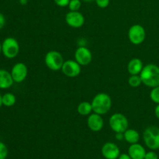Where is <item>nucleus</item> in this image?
<instances>
[{
  "label": "nucleus",
  "mask_w": 159,
  "mask_h": 159,
  "mask_svg": "<svg viewBox=\"0 0 159 159\" xmlns=\"http://www.w3.org/2000/svg\"><path fill=\"white\" fill-rule=\"evenodd\" d=\"M142 84L150 88L159 85V67L155 64H148L144 66L140 73Z\"/></svg>",
  "instance_id": "nucleus-1"
},
{
  "label": "nucleus",
  "mask_w": 159,
  "mask_h": 159,
  "mask_svg": "<svg viewBox=\"0 0 159 159\" xmlns=\"http://www.w3.org/2000/svg\"><path fill=\"white\" fill-rule=\"evenodd\" d=\"M91 103L93 113L104 115L111 110L112 99L110 95L105 93H99L93 97Z\"/></svg>",
  "instance_id": "nucleus-2"
},
{
  "label": "nucleus",
  "mask_w": 159,
  "mask_h": 159,
  "mask_svg": "<svg viewBox=\"0 0 159 159\" xmlns=\"http://www.w3.org/2000/svg\"><path fill=\"white\" fill-rule=\"evenodd\" d=\"M144 144L151 150L159 149V127L150 126L144 130L143 133Z\"/></svg>",
  "instance_id": "nucleus-3"
},
{
  "label": "nucleus",
  "mask_w": 159,
  "mask_h": 159,
  "mask_svg": "<svg viewBox=\"0 0 159 159\" xmlns=\"http://www.w3.org/2000/svg\"><path fill=\"white\" fill-rule=\"evenodd\" d=\"M109 125L115 133H124L129 128V121L125 115L116 113L109 119Z\"/></svg>",
  "instance_id": "nucleus-4"
},
{
  "label": "nucleus",
  "mask_w": 159,
  "mask_h": 159,
  "mask_svg": "<svg viewBox=\"0 0 159 159\" xmlns=\"http://www.w3.org/2000/svg\"><path fill=\"white\" fill-rule=\"evenodd\" d=\"M44 62L50 70L57 71L61 70L65 61L63 56L59 51H50L45 54Z\"/></svg>",
  "instance_id": "nucleus-5"
},
{
  "label": "nucleus",
  "mask_w": 159,
  "mask_h": 159,
  "mask_svg": "<svg viewBox=\"0 0 159 159\" xmlns=\"http://www.w3.org/2000/svg\"><path fill=\"white\" fill-rule=\"evenodd\" d=\"M20 52V44L16 39L6 37L2 43V53L8 59L15 58Z\"/></svg>",
  "instance_id": "nucleus-6"
},
{
  "label": "nucleus",
  "mask_w": 159,
  "mask_h": 159,
  "mask_svg": "<svg viewBox=\"0 0 159 159\" xmlns=\"http://www.w3.org/2000/svg\"><path fill=\"white\" fill-rule=\"evenodd\" d=\"M146 37L145 29L140 24H134L128 30V38L131 43L134 45L141 44Z\"/></svg>",
  "instance_id": "nucleus-7"
},
{
  "label": "nucleus",
  "mask_w": 159,
  "mask_h": 159,
  "mask_svg": "<svg viewBox=\"0 0 159 159\" xmlns=\"http://www.w3.org/2000/svg\"><path fill=\"white\" fill-rule=\"evenodd\" d=\"M75 60L81 66H85L91 63L93 60V54L85 46H79L75 51Z\"/></svg>",
  "instance_id": "nucleus-8"
},
{
  "label": "nucleus",
  "mask_w": 159,
  "mask_h": 159,
  "mask_svg": "<svg viewBox=\"0 0 159 159\" xmlns=\"http://www.w3.org/2000/svg\"><path fill=\"white\" fill-rule=\"evenodd\" d=\"M10 72L14 82L21 83L27 77L28 68L23 62H17L12 66Z\"/></svg>",
  "instance_id": "nucleus-9"
},
{
  "label": "nucleus",
  "mask_w": 159,
  "mask_h": 159,
  "mask_svg": "<svg viewBox=\"0 0 159 159\" xmlns=\"http://www.w3.org/2000/svg\"><path fill=\"white\" fill-rule=\"evenodd\" d=\"M82 68L81 65L75 60L65 61L63 66L61 68V71L65 76L69 78L77 77L80 75Z\"/></svg>",
  "instance_id": "nucleus-10"
},
{
  "label": "nucleus",
  "mask_w": 159,
  "mask_h": 159,
  "mask_svg": "<svg viewBox=\"0 0 159 159\" xmlns=\"http://www.w3.org/2000/svg\"><path fill=\"white\" fill-rule=\"evenodd\" d=\"M65 22L69 26L77 29L84 25L85 17L79 11H69L65 15Z\"/></svg>",
  "instance_id": "nucleus-11"
},
{
  "label": "nucleus",
  "mask_w": 159,
  "mask_h": 159,
  "mask_svg": "<svg viewBox=\"0 0 159 159\" xmlns=\"http://www.w3.org/2000/svg\"><path fill=\"white\" fill-rule=\"evenodd\" d=\"M102 156L106 159H117L120 155L119 147L113 142H107L101 148Z\"/></svg>",
  "instance_id": "nucleus-12"
},
{
  "label": "nucleus",
  "mask_w": 159,
  "mask_h": 159,
  "mask_svg": "<svg viewBox=\"0 0 159 159\" xmlns=\"http://www.w3.org/2000/svg\"><path fill=\"white\" fill-rule=\"evenodd\" d=\"M87 125L92 131H100L104 126V120L103 118L102 117V115L96 113H93L89 115L87 118Z\"/></svg>",
  "instance_id": "nucleus-13"
},
{
  "label": "nucleus",
  "mask_w": 159,
  "mask_h": 159,
  "mask_svg": "<svg viewBox=\"0 0 159 159\" xmlns=\"http://www.w3.org/2000/svg\"><path fill=\"white\" fill-rule=\"evenodd\" d=\"M146 152L145 148L139 143L130 144L128 148V155L132 159H144Z\"/></svg>",
  "instance_id": "nucleus-14"
},
{
  "label": "nucleus",
  "mask_w": 159,
  "mask_h": 159,
  "mask_svg": "<svg viewBox=\"0 0 159 159\" xmlns=\"http://www.w3.org/2000/svg\"><path fill=\"white\" fill-rule=\"evenodd\" d=\"M11 72L5 69H0V89H7L13 85Z\"/></svg>",
  "instance_id": "nucleus-15"
},
{
  "label": "nucleus",
  "mask_w": 159,
  "mask_h": 159,
  "mask_svg": "<svg viewBox=\"0 0 159 159\" xmlns=\"http://www.w3.org/2000/svg\"><path fill=\"white\" fill-rule=\"evenodd\" d=\"M144 68V64L142 61L138 57L132 58L127 65V71L129 74L131 75H140Z\"/></svg>",
  "instance_id": "nucleus-16"
},
{
  "label": "nucleus",
  "mask_w": 159,
  "mask_h": 159,
  "mask_svg": "<svg viewBox=\"0 0 159 159\" xmlns=\"http://www.w3.org/2000/svg\"><path fill=\"white\" fill-rule=\"evenodd\" d=\"M124 140L127 141V143L130 144H136L138 143L140 140V134L138 130H134V129L128 128L125 132L124 133Z\"/></svg>",
  "instance_id": "nucleus-17"
},
{
  "label": "nucleus",
  "mask_w": 159,
  "mask_h": 159,
  "mask_svg": "<svg viewBox=\"0 0 159 159\" xmlns=\"http://www.w3.org/2000/svg\"><path fill=\"white\" fill-rule=\"evenodd\" d=\"M77 112L82 116H89L93 112L92 103L86 101L80 102L77 107Z\"/></svg>",
  "instance_id": "nucleus-18"
},
{
  "label": "nucleus",
  "mask_w": 159,
  "mask_h": 159,
  "mask_svg": "<svg viewBox=\"0 0 159 159\" xmlns=\"http://www.w3.org/2000/svg\"><path fill=\"white\" fill-rule=\"evenodd\" d=\"M16 102V97L13 93H6L2 96V106L11 107Z\"/></svg>",
  "instance_id": "nucleus-19"
},
{
  "label": "nucleus",
  "mask_w": 159,
  "mask_h": 159,
  "mask_svg": "<svg viewBox=\"0 0 159 159\" xmlns=\"http://www.w3.org/2000/svg\"><path fill=\"white\" fill-rule=\"evenodd\" d=\"M128 84L130 86L133 87V88L139 87L142 84L140 75H131L128 79Z\"/></svg>",
  "instance_id": "nucleus-20"
},
{
  "label": "nucleus",
  "mask_w": 159,
  "mask_h": 159,
  "mask_svg": "<svg viewBox=\"0 0 159 159\" xmlns=\"http://www.w3.org/2000/svg\"><path fill=\"white\" fill-rule=\"evenodd\" d=\"M82 0H70L68 9L70 11H79L82 6Z\"/></svg>",
  "instance_id": "nucleus-21"
},
{
  "label": "nucleus",
  "mask_w": 159,
  "mask_h": 159,
  "mask_svg": "<svg viewBox=\"0 0 159 159\" xmlns=\"http://www.w3.org/2000/svg\"><path fill=\"white\" fill-rule=\"evenodd\" d=\"M150 98L152 102L156 104H159V85L155 88H152L150 93Z\"/></svg>",
  "instance_id": "nucleus-22"
},
{
  "label": "nucleus",
  "mask_w": 159,
  "mask_h": 159,
  "mask_svg": "<svg viewBox=\"0 0 159 159\" xmlns=\"http://www.w3.org/2000/svg\"><path fill=\"white\" fill-rule=\"evenodd\" d=\"M8 148L6 144L0 141V159H6L8 156Z\"/></svg>",
  "instance_id": "nucleus-23"
},
{
  "label": "nucleus",
  "mask_w": 159,
  "mask_h": 159,
  "mask_svg": "<svg viewBox=\"0 0 159 159\" xmlns=\"http://www.w3.org/2000/svg\"><path fill=\"white\" fill-rule=\"evenodd\" d=\"M95 2L98 7L101 8V9H105V8L108 7V6L110 5V0H95Z\"/></svg>",
  "instance_id": "nucleus-24"
},
{
  "label": "nucleus",
  "mask_w": 159,
  "mask_h": 159,
  "mask_svg": "<svg viewBox=\"0 0 159 159\" xmlns=\"http://www.w3.org/2000/svg\"><path fill=\"white\" fill-rule=\"evenodd\" d=\"M54 2L59 7H66L69 4L70 0H54Z\"/></svg>",
  "instance_id": "nucleus-25"
},
{
  "label": "nucleus",
  "mask_w": 159,
  "mask_h": 159,
  "mask_svg": "<svg viewBox=\"0 0 159 159\" xmlns=\"http://www.w3.org/2000/svg\"><path fill=\"white\" fill-rule=\"evenodd\" d=\"M144 159H158V156L157 153H155L153 150H152L150 152H146Z\"/></svg>",
  "instance_id": "nucleus-26"
},
{
  "label": "nucleus",
  "mask_w": 159,
  "mask_h": 159,
  "mask_svg": "<svg viewBox=\"0 0 159 159\" xmlns=\"http://www.w3.org/2000/svg\"><path fill=\"white\" fill-rule=\"evenodd\" d=\"M5 25H6V17L2 12H0V30L4 27Z\"/></svg>",
  "instance_id": "nucleus-27"
},
{
  "label": "nucleus",
  "mask_w": 159,
  "mask_h": 159,
  "mask_svg": "<svg viewBox=\"0 0 159 159\" xmlns=\"http://www.w3.org/2000/svg\"><path fill=\"white\" fill-rule=\"evenodd\" d=\"M115 138H116L117 141H123L124 139V133H116V135H115Z\"/></svg>",
  "instance_id": "nucleus-28"
},
{
  "label": "nucleus",
  "mask_w": 159,
  "mask_h": 159,
  "mask_svg": "<svg viewBox=\"0 0 159 159\" xmlns=\"http://www.w3.org/2000/svg\"><path fill=\"white\" fill-rule=\"evenodd\" d=\"M117 159H132L131 158H130V155H128V153L127 154H120L119 156V158H118Z\"/></svg>",
  "instance_id": "nucleus-29"
},
{
  "label": "nucleus",
  "mask_w": 159,
  "mask_h": 159,
  "mask_svg": "<svg viewBox=\"0 0 159 159\" xmlns=\"http://www.w3.org/2000/svg\"><path fill=\"white\" fill-rule=\"evenodd\" d=\"M155 115L157 118L159 120V104H157V106L155 108Z\"/></svg>",
  "instance_id": "nucleus-30"
},
{
  "label": "nucleus",
  "mask_w": 159,
  "mask_h": 159,
  "mask_svg": "<svg viewBox=\"0 0 159 159\" xmlns=\"http://www.w3.org/2000/svg\"><path fill=\"white\" fill-rule=\"evenodd\" d=\"M28 2V0H20V3L23 6H25V5L27 4Z\"/></svg>",
  "instance_id": "nucleus-31"
},
{
  "label": "nucleus",
  "mask_w": 159,
  "mask_h": 159,
  "mask_svg": "<svg viewBox=\"0 0 159 159\" xmlns=\"http://www.w3.org/2000/svg\"><path fill=\"white\" fill-rule=\"evenodd\" d=\"M2 106V96L0 93V108H1Z\"/></svg>",
  "instance_id": "nucleus-32"
},
{
  "label": "nucleus",
  "mask_w": 159,
  "mask_h": 159,
  "mask_svg": "<svg viewBox=\"0 0 159 159\" xmlns=\"http://www.w3.org/2000/svg\"><path fill=\"white\" fill-rule=\"evenodd\" d=\"M82 1L85 2H91L95 1V0H82Z\"/></svg>",
  "instance_id": "nucleus-33"
},
{
  "label": "nucleus",
  "mask_w": 159,
  "mask_h": 159,
  "mask_svg": "<svg viewBox=\"0 0 159 159\" xmlns=\"http://www.w3.org/2000/svg\"><path fill=\"white\" fill-rule=\"evenodd\" d=\"M2 53V43H0V54H1Z\"/></svg>",
  "instance_id": "nucleus-34"
}]
</instances>
